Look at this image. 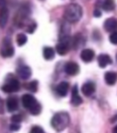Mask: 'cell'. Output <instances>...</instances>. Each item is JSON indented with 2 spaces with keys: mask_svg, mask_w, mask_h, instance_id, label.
Listing matches in <instances>:
<instances>
[{
  "mask_svg": "<svg viewBox=\"0 0 117 133\" xmlns=\"http://www.w3.org/2000/svg\"><path fill=\"white\" fill-rule=\"evenodd\" d=\"M83 10L78 4H70L65 8L64 17L68 22L75 23L81 19Z\"/></svg>",
  "mask_w": 117,
  "mask_h": 133,
  "instance_id": "1",
  "label": "cell"
},
{
  "mask_svg": "<svg viewBox=\"0 0 117 133\" xmlns=\"http://www.w3.org/2000/svg\"><path fill=\"white\" fill-rule=\"evenodd\" d=\"M23 106L30 111V113L33 116H37L42 111V106L40 103L38 102L36 98L32 94H24L21 98Z\"/></svg>",
  "mask_w": 117,
  "mask_h": 133,
  "instance_id": "2",
  "label": "cell"
},
{
  "mask_svg": "<svg viewBox=\"0 0 117 133\" xmlns=\"http://www.w3.org/2000/svg\"><path fill=\"white\" fill-rule=\"evenodd\" d=\"M69 121V115L67 112H59L53 116L51 123L52 127L56 131H62L68 126Z\"/></svg>",
  "mask_w": 117,
  "mask_h": 133,
  "instance_id": "3",
  "label": "cell"
},
{
  "mask_svg": "<svg viewBox=\"0 0 117 133\" xmlns=\"http://www.w3.org/2000/svg\"><path fill=\"white\" fill-rule=\"evenodd\" d=\"M20 88V84H19V81L15 78H11L9 81H6L2 87L3 91L6 92V94H11V92H15L18 91Z\"/></svg>",
  "mask_w": 117,
  "mask_h": 133,
  "instance_id": "4",
  "label": "cell"
},
{
  "mask_svg": "<svg viewBox=\"0 0 117 133\" xmlns=\"http://www.w3.org/2000/svg\"><path fill=\"white\" fill-rule=\"evenodd\" d=\"M0 54L3 57H11L14 55V48L11 44L10 39H5L3 42L2 48L0 50Z\"/></svg>",
  "mask_w": 117,
  "mask_h": 133,
  "instance_id": "5",
  "label": "cell"
},
{
  "mask_svg": "<svg viewBox=\"0 0 117 133\" xmlns=\"http://www.w3.org/2000/svg\"><path fill=\"white\" fill-rule=\"evenodd\" d=\"M17 73L19 75V77L21 78L22 79H28L32 76V69H31L30 66L22 65V66L18 68Z\"/></svg>",
  "mask_w": 117,
  "mask_h": 133,
  "instance_id": "6",
  "label": "cell"
},
{
  "mask_svg": "<svg viewBox=\"0 0 117 133\" xmlns=\"http://www.w3.org/2000/svg\"><path fill=\"white\" fill-rule=\"evenodd\" d=\"M65 72L70 76H75L79 72V66L76 62H67L65 65Z\"/></svg>",
  "mask_w": 117,
  "mask_h": 133,
  "instance_id": "7",
  "label": "cell"
},
{
  "mask_svg": "<svg viewBox=\"0 0 117 133\" xmlns=\"http://www.w3.org/2000/svg\"><path fill=\"white\" fill-rule=\"evenodd\" d=\"M95 90H96V86L92 81H88V82L84 83L81 88L82 94L85 96H88V97L94 94Z\"/></svg>",
  "mask_w": 117,
  "mask_h": 133,
  "instance_id": "8",
  "label": "cell"
},
{
  "mask_svg": "<svg viewBox=\"0 0 117 133\" xmlns=\"http://www.w3.org/2000/svg\"><path fill=\"white\" fill-rule=\"evenodd\" d=\"M83 100L80 97L79 94H78V89H77V86L75 85L72 89V96H71V104L75 106L79 105L82 104Z\"/></svg>",
  "mask_w": 117,
  "mask_h": 133,
  "instance_id": "9",
  "label": "cell"
},
{
  "mask_svg": "<svg viewBox=\"0 0 117 133\" xmlns=\"http://www.w3.org/2000/svg\"><path fill=\"white\" fill-rule=\"evenodd\" d=\"M113 60H112L111 56L107 54H100L98 56V64L100 66V68L103 69V68H106L108 65L112 64Z\"/></svg>",
  "mask_w": 117,
  "mask_h": 133,
  "instance_id": "10",
  "label": "cell"
},
{
  "mask_svg": "<svg viewBox=\"0 0 117 133\" xmlns=\"http://www.w3.org/2000/svg\"><path fill=\"white\" fill-rule=\"evenodd\" d=\"M69 89V84L67 82V81H62L56 86L55 88V91H56V94H58L61 97H65L67 96V91H68Z\"/></svg>",
  "mask_w": 117,
  "mask_h": 133,
  "instance_id": "11",
  "label": "cell"
},
{
  "mask_svg": "<svg viewBox=\"0 0 117 133\" xmlns=\"http://www.w3.org/2000/svg\"><path fill=\"white\" fill-rule=\"evenodd\" d=\"M6 104L9 112H14L19 108V102H18L17 97H15V96H11V97L8 98Z\"/></svg>",
  "mask_w": 117,
  "mask_h": 133,
  "instance_id": "12",
  "label": "cell"
},
{
  "mask_svg": "<svg viewBox=\"0 0 117 133\" xmlns=\"http://www.w3.org/2000/svg\"><path fill=\"white\" fill-rule=\"evenodd\" d=\"M95 56V53L92 49H84L80 54L81 59L86 63L91 62Z\"/></svg>",
  "mask_w": 117,
  "mask_h": 133,
  "instance_id": "13",
  "label": "cell"
},
{
  "mask_svg": "<svg viewBox=\"0 0 117 133\" xmlns=\"http://www.w3.org/2000/svg\"><path fill=\"white\" fill-rule=\"evenodd\" d=\"M117 22L114 18H109L104 22V29L109 32H113L116 31Z\"/></svg>",
  "mask_w": 117,
  "mask_h": 133,
  "instance_id": "14",
  "label": "cell"
},
{
  "mask_svg": "<svg viewBox=\"0 0 117 133\" xmlns=\"http://www.w3.org/2000/svg\"><path fill=\"white\" fill-rule=\"evenodd\" d=\"M9 9L6 8H2L0 9V27L4 28L9 21Z\"/></svg>",
  "mask_w": 117,
  "mask_h": 133,
  "instance_id": "15",
  "label": "cell"
},
{
  "mask_svg": "<svg viewBox=\"0 0 117 133\" xmlns=\"http://www.w3.org/2000/svg\"><path fill=\"white\" fill-rule=\"evenodd\" d=\"M42 55H43V57L45 58L46 60H52L53 58L54 57L55 52H54V50L53 47L45 46L43 48V51H42Z\"/></svg>",
  "mask_w": 117,
  "mask_h": 133,
  "instance_id": "16",
  "label": "cell"
},
{
  "mask_svg": "<svg viewBox=\"0 0 117 133\" xmlns=\"http://www.w3.org/2000/svg\"><path fill=\"white\" fill-rule=\"evenodd\" d=\"M104 79L108 85H114L115 82H116V73L108 71V72L105 73Z\"/></svg>",
  "mask_w": 117,
  "mask_h": 133,
  "instance_id": "17",
  "label": "cell"
},
{
  "mask_svg": "<svg viewBox=\"0 0 117 133\" xmlns=\"http://www.w3.org/2000/svg\"><path fill=\"white\" fill-rule=\"evenodd\" d=\"M101 8L106 11H112L114 8V2L113 0H104L101 4Z\"/></svg>",
  "mask_w": 117,
  "mask_h": 133,
  "instance_id": "18",
  "label": "cell"
},
{
  "mask_svg": "<svg viewBox=\"0 0 117 133\" xmlns=\"http://www.w3.org/2000/svg\"><path fill=\"white\" fill-rule=\"evenodd\" d=\"M28 41V38L27 36L24 34V33H19V34H18L17 36V44L19 46H22L24 45V44L27 43Z\"/></svg>",
  "mask_w": 117,
  "mask_h": 133,
  "instance_id": "19",
  "label": "cell"
},
{
  "mask_svg": "<svg viewBox=\"0 0 117 133\" xmlns=\"http://www.w3.org/2000/svg\"><path fill=\"white\" fill-rule=\"evenodd\" d=\"M26 88L32 92H36L38 90V81H32L31 82H29L26 85Z\"/></svg>",
  "mask_w": 117,
  "mask_h": 133,
  "instance_id": "20",
  "label": "cell"
},
{
  "mask_svg": "<svg viewBox=\"0 0 117 133\" xmlns=\"http://www.w3.org/2000/svg\"><path fill=\"white\" fill-rule=\"evenodd\" d=\"M11 121L13 123H17V124H19V122L22 121V116L20 115H14V116L11 117Z\"/></svg>",
  "mask_w": 117,
  "mask_h": 133,
  "instance_id": "21",
  "label": "cell"
},
{
  "mask_svg": "<svg viewBox=\"0 0 117 133\" xmlns=\"http://www.w3.org/2000/svg\"><path fill=\"white\" fill-rule=\"evenodd\" d=\"M110 42L113 44H117V32L113 31L112 32V34L110 35Z\"/></svg>",
  "mask_w": 117,
  "mask_h": 133,
  "instance_id": "22",
  "label": "cell"
},
{
  "mask_svg": "<svg viewBox=\"0 0 117 133\" xmlns=\"http://www.w3.org/2000/svg\"><path fill=\"white\" fill-rule=\"evenodd\" d=\"M31 133H45V132H44V130L41 127H39V126H34L32 129V130H31Z\"/></svg>",
  "mask_w": 117,
  "mask_h": 133,
  "instance_id": "23",
  "label": "cell"
},
{
  "mask_svg": "<svg viewBox=\"0 0 117 133\" xmlns=\"http://www.w3.org/2000/svg\"><path fill=\"white\" fill-rule=\"evenodd\" d=\"M9 128H10L11 130L17 131V130H19V129H20V126H19V124H17V123H12Z\"/></svg>",
  "mask_w": 117,
  "mask_h": 133,
  "instance_id": "24",
  "label": "cell"
},
{
  "mask_svg": "<svg viewBox=\"0 0 117 133\" xmlns=\"http://www.w3.org/2000/svg\"><path fill=\"white\" fill-rule=\"evenodd\" d=\"M4 112V104H3V100L0 98V114H3Z\"/></svg>",
  "mask_w": 117,
  "mask_h": 133,
  "instance_id": "25",
  "label": "cell"
},
{
  "mask_svg": "<svg viewBox=\"0 0 117 133\" xmlns=\"http://www.w3.org/2000/svg\"><path fill=\"white\" fill-rule=\"evenodd\" d=\"M93 15H94V17H97V18H98V17L101 16V12H100L99 9H95L94 12H93Z\"/></svg>",
  "mask_w": 117,
  "mask_h": 133,
  "instance_id": "26",
  "label": "cell"
},
{
  "mask_svg": "<svg viewBox=\"0 0 117 133\" xmlns=\"http://www.w3.org/2000/svg\"><path fill=\"white\" fill-rule=\"evenodd\" d=\"M116 129H117V127H114V129H113V133H117Z\"/></svg>",
  "mask_w": 117,
  "mask_h": 133,
  "instance_id": "27",
  "label": "cell"
}]
</instances>
